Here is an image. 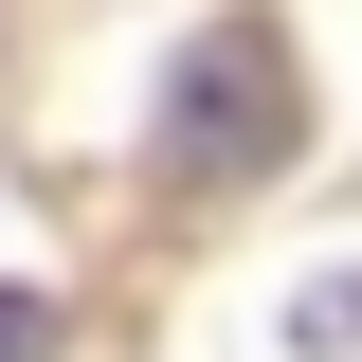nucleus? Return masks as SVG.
Returning <instances> with one entry per match:
<instances>
[{"label":"nucleus","instance_id":"obj_2","mask_svg":"<svg viewBox=\"0 0 362 362\" xmlns=\"http://www.w3.org/2000/svg\"><path fill=\"white\" fill-rule=\"evenodd\" d=\"M0 362H54V308H37V290H0Z\"/></svg>","mask_w":362,"mask_h":362},{"label":"nucleus","instance_id":"obj_1","mask_svg":"<svg viewBox=\"0 0 362 362\" xmlns=\"http://www.w3.org/2000/svg\"><path fill=\"white\" fill-rule=\"evenodd\" d=\"M290 127H308V90H290V54H272L254 18H199V37L145 73V163L163 181H272Z\"/></svg>","mask_w":362,"mask_h":362}]
</instances>
